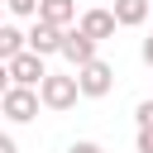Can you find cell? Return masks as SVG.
I'll return each mask as SVG.
<instances>
[{
    "instance_id": "cell-10",
    "label": "cell",
    "mask_w": 153,
    "mask_h": 153,
    "mask_svg": "<svg viewBox=\"0 0 153 153\" xmlns=\"http://www.w3.org/2000/svg\"><path fill=\"white\" fill-rule=\"evenodd\" d=\"M29 48V33H19L14 24H0V62H10V57H19Z\"/></svg>"
},
{
    "instance_id": "cell-13",
    "label": "cell",
    "mask_w": 153,
    "mask_h": 153,
    "mask_svg": "<svg viewBox=\"0 0 153 153\" xmlns=\"http://www.w3.org/2000/svg\"><path fill=\"white\" fill-rule=\"evenodd\" d=\"M67 153H105V148H100V143H91V139H81V143H72Z\"/></svg>"
},
{
    "instance_id": "cell-3",
    "label": "cell",
    "mask_w": 153,
    "mask_h": 153,
    "mask_svg": "<svg viewBox=\"0 0 153 153\" xmlns=\"http://www.w3.org/2000/svg\"><path fill=\"white\" fill-rule=\"evenodd\" d=\"M76 86H81V96H86V100H100V96H110V91H115V67L96 57V62L76 67Z\"/></svg>"
},
{
    "instance_id": "cell-2",
    "label": "cell",
    "mask_w": 153,
    "mask_h": 153,
    "mask_svg": "<svg viewBox=\"0 0 153 153\" xmlns=\"http://www.w3.org/2000/svg\"><path fill=\"white\" fill-rule=\"evenodd\" d=\"M38 96H43V105H48V110H72V105H76V96H81L76 72H72V76L48 72V76H43V86H38Z\"/></svg>"
},
{
    "instance_id": "cell-7",
    "label": "cell",
    "mask_w": 153,
    "mask_h": 153,
    "mask_svg": "<svg viewBox=\"0 0 153 153\" xmlns=\"http://www.w3.org/2000/svg\"><path fill=\"white\" fill-rule=\"evenodd\" d=\"M62 57H67L72 67L96 62V38H91V33H81V29H67V33H62Z\"/></svg>"
},
{
    "instance_id": "cell-18",
    "label": "cell",
    "mask_w": 153,
    "mask_h": 153,
    "mask_svg": "<svg viewBox=\"0 0 153 153\" xmlns=\"http://www.w3.org/2000/svg\"><path fill=\"white\" fill-rule=\"evenodd\" d=\"M0 5H5V0H0Z\"/></svg>"
},
{
    "instance_id": "cell-11",
    "label": "cell",
    "mask_w": 153,
    "mask_h": 153,
    "mask_svg": "<svg viewBox=\"0 0 153 153\" xmlns=\"http://www.w3.org/2000/svg\"><path fill=\"white\" fill-rule=\"evenodd\" d=\"M38 5H43V0H5V10L19 14V19H38Z\"/></svg>"
},
{
    "instance_id": "cell-1",
    "label": "cell",
    "mask_w": 153,
    "mask_h": 153,
    "mask_svg": "<svg viewBox=\"0 0 153 153\" xmlns=\"http://www.w3.org/2000/svg\"><path fill=\"white\" fill-rule=\"evenodd\" d=\"M38 105H43L38 86H10V91L0 96V115L14 120V124H29V120L38 115Z\"/></svg>"
},
{
    "instance_id": "cell-15",
    "label": "cell",
    "mask_w": 153,
    "mask_h": 153,
    "mask_svg": "<svg viewBox=\"0 0 153 153\" xmlns=\"http://www.w3.org/2000/svg\"><path fill=\"white\" fill-rule=\"evenodd\" d=\"M10 86H14V76H10V62H0V96H5Z\"/></svg>"
},
{
    "instance_id": "cell-16",
    "label": "cell",
    "mask_w": 153,
    "mask_h": 153,
    "mask_svg": "<svg viewBox=\"0 0 153 153\" xmlns=\"http://www.w3.org/2000/svg\"><path fill=\"white\" fill-rule=\"evenodd\" d=\"M0 153H19V143H14L10 134H0Z\"/></svg>"
},
{
    "instance_id": "cell-12",
    "label": "cell",
    "mask_w": 153,
    "mask_h": 153,
    "mask_svg": "<svg viewBox=\"0 0 153 153\" xmlns=\"http://www.w3.org/2000/svg\"><path fill=\"white\" fill-rule=\"evenodd\" d=\"M134 120H139V129H153V100H139Z\"/></svg>"
},
{
    "instance_id": "cell-6",
    "label": "cell",
    "mask_w": 153,
    "mask_h": 153,
    "mask_svg": "<svg viewBox=\"0 0 153 153\" xmlns=\"http://www.w3.org/2000/svg\"><path fill=\"white\" fill-rule=\"evenodd\" d=\"M62 33H67V29H57V24H48V19H33L29 48H33L38 57H53V53H62Z\"/></svg>"
},
{
    "instance_id": "cell-9",
    "label": "cell",
    "mask_w": 153,
    "mask_h": 153,
    "mask_svg": "<svg viewBox=\"0 0 153 153\" xmlns=\"http://www.w3.org/2000/svg\"><path fill=\"white\" fill-rule=\"evenodd\" d=\"M38 19L67 29V24H76V0H43V5H38Z\"/></svg>"
},
{
    "instance_id": "cell-14",
    "label": "cell",
    "mask_w": 153,
    "mask_h": 153,
    "mask_svg": "<svg viewBox=\"0 0 153 153\" xmlns=\"http://www.w3.org/2000/svg\"><path fill=\"white\" fill-rule=\"evenodd\" d=\"M139 153H153V129H139Z\"/></svg>"
},
{
    "instance_id": "cell-8",
    "label": "cell",
    "mask_w": 153,
    "mask_h": 153,
    "mask_svg": "<svg viewBox=\"0 0 153 153\" xmlns=\"http://www.w3.org/2000/svg\"><path fill=\"white\" fill-rule=\"evenodd\" d=\"M110 10H115V19H120V29H139V24L153 14V5H148V0H115Z\"/></svg>"
},
{
    "instance_id": "cell-5",
    "label": "cell",
    "mask_w": 153,
    "mask_h": 153,
    "mask_svg": "<svg viewBox=\"0 0 153 153\" xmlns=\"http://www.w3.org/2000/svg\"><path fill=\"white\" fill-rule=\"evenodd\" d=\"M76 29L81 33H91L96 43H105V38H115V29H120V19H115V10H81V19H76Z\"/></svg>"
},
{
    "instance_id": "cell-17",
    "label": "cell",
    "mask_w": 153,
    "mask_h": 153,
    "mask_svg": "<svg viewBox=\"0 0 153 153\" xmlns=\"http://www.w3.org/2000/svg\"><path fill=\"white\" fill-rule=\"evenodd\" d=\"M143 62L153 67V38H143Z\"/></svg>"
},
{
    "instance_id": "cell-4",
    "label": "cell",
    "mask_w": 153,
    "mask_h": 153,
    "mask_svg": "<svg viewBox=\"0 0 153 153\" xmlns=\"http://www.w3.org/2000/svg\"><path fill=\"white\" fill-rule=\"evenodd\" d=\"M10 76H14V86H43L48 67H43V57L33 48H24L19 57H10Z\"/></svg>"
}]
</instances>
